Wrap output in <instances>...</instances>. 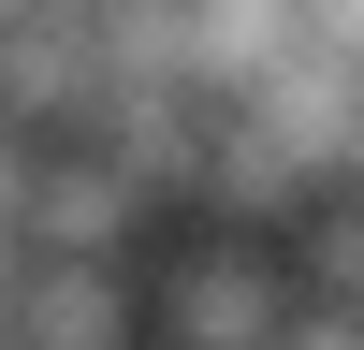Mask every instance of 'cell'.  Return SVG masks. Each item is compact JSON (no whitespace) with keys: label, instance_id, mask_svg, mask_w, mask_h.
Here are the masks:
<instances>
[{"label":"cell","instance_id":"6da1fadb","mask_svg":"<svg viewBox=\"0 0 364 350\" xmlns=\"http://www.w3.org/2000/svg\"><path fill=\"white\" fill-rule=\"evenodd\" d=\"M291 307H306V262L291 233H248V219H204L190 248L146 262V350H277Z\"/></svg>","mask_w":364,"mask_h":350},{"label":"cell","instance_id":"7a4b0ae2","mask_svg":"<svg viewBox=\"0 0 364 350\" xmlns=\"http://www.w3.org/2000/svg\"><path fill=\"white\" fill-rule=\"evenodd\" d=\"M175 219V190L132 161L117 132H15V248H117L132 262V233Z\"/></svg>","mask_w":364,"mask_h":350},{"label":"cell","instance_id":"3957f363","mask_svg":"<svg viewBox=\"0 0 364 350\" xmlns=\"http://www.w3.org/2000/svg\"><path fill=\"white\" fill-rule=\"evenodd\" d=\"M15 350H146V277L117 248H15Z\"/></svg>","mask_w":364,"mask_h":350},{"label":"cell","instance_id":"277c9868","mask_svg":"<svg viewBox=\"0 0 364 350\" xmlns=\"http://www.w3.org/2000/svg\"><path fill=\"white\" fill-rule=\"evenodd\" d=\"M291 262H306V292L364 307V190H321L306 219H291Z\"/></svg>","mask_w":364,"mask_h":350},{"label":"cell","instance_id":"5b68a950","mask_svg":"<svg viewBox=\"0 0 364 350\" xmlns=\"http://www.w3.org/2000/svg\"><path fill=\"white\" fill-rule=\"evenodd\" d=\"M277 350H364V307H336V292H306V307H291V336Z\"/></svg>","mask_w":364,"mask_h":350}]
</instances>
